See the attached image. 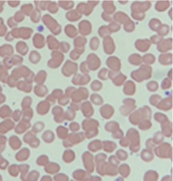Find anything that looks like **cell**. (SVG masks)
<instances>
[{"label": "cell", "instance_id": "8992f818", "mask_svg": "<svg viewBox=\"0 0 173 181\" xmlns=\"http://www.w3.org/2000/svg\"><path fill=\"white\" fill-rule=\"evenodd\" d=\"M30 127V124L28 123L27 121H23L20 123L19 125H18L15 129V132L18 134H23L28 128Z\"/></svg>", "mask_w": 173, "mask_h": 181}, {"label": "cell", "instance_id": "30bf717a", "mask_svg": "<svg viewBox=\"0 0 173 181\" xmlns=\"http://www.w3.org/2000/svg\"><path fill=\"white\" fill-rule=\"evenodd\" d=\"M36 137V134H34L32 131H28L25 135L23 136V141L24 143L28 145L29 143Z\"/></svg>", "mask_w": 173, "mask_h": 181}, {"label": "cell", "instance_id": "2e32d148", "mask_svg": "<svg viewBox=\"0 0 173 181\" xmlns=\"http://www.w3.org/2000/svg\"><path fill=\"white\" fill-rule=\"evenodd\" d=\"M41 129H43V127H42V125L40 124H36L33 128L32 129V131L34 133V134H37L39 132H40L41 131Z\"/></svg>", "mask_w": 173, "mask_h": 181}, {"label": "cell", "instance_id": "44dd1931", "mask_svg": "<svg viewBox=\"0 0 173 181\" xmlns=\"http://www.w3.org/2000/svg\"><path fill=\"white\" fill-rule=\"evenodd\" d=\"M6 145H0V153H2L5 150Z\"/></svg>", "mask_w": 173, "mask_h": 181}, {"label": "cell", "instance_id": "9c48e42d", "mask_svg": "<svg viewBox=\"0 0 173 181\" xmlns=\"http://www.w3.org/2000/svg\"><path fill=\"white\" fill-rule=\"evenodd\" d=\"M49 163L48 157L46 155H41L39 156L36 160V164L38 166L45 167Z\"/></svg>", "mask_w": 173, "mask_h": 181}, {"label": "cell", "instance_id": "d6986e66", "mask_svg": "<svg viewBox=\"0 0 173 181\" xmlns=\"http://www.w3.org/2000/svg\"><path fill=\"white\" fill-rule=\"evenodd\" d=\"M40 181H52V180L51 177L48 176V175H45L41 178Z\"/></svg>", "mask_w": 173, "mask_h": 181}, {"label": "cell", "instance_id": "7402d4cb", "mask_svg": "<svg viewBox=\"0 0 173 181\" xmlns=\"http://www.w3.org/2000/svg\"><path fill=\"white\" fill-rule=\"evenodd\" d=\"M4 96L0 95V103H2V102H4Z\"/></svg>", "mask_w": 173, "mask_h": 181}, {"label": "cell", "instance_id": "277c9868", "mask_svg": "<svg viewBox=\"0 0 173 181\" xmlns=\"http://www.w3.org/2000/svg\"><path fill=\"white\" fill-rule=\"evenodd\" d=\"M29 170H30V165L27 164H22L19 165V174H20V180L22 181H23L26 176L29 172Z\"/></svg>", "mask_w": 173, "mask_h": 181}, {"label": "cell", "instance_id": "7c38bea8", "mask_svg": "<svg viewBox=\"0 0 173 181\" xmlns=\"http://www.w3.org/2000/svg\"><path fill=\"white\" fill-rule=\"evenodd\" d=\"M9 165L8 161L7 159H4L1 153H0V170H5L8 168Z\"/></svg>", "mask_w": 173, "mask_h": 181}, {"label": "cell", "instance_id": "603a6c76", "mask_svg": "<svg viewBox=\"0 0 173 181\" xmlns=\"http://www.w3.org/2000/svg\"><path fill=\"white\" fill-rule=\"evenodd\" d=\"M0 181H2V177L1 174H0Z\"/></svg>", "mask_w": 173, "mask_h": 181}, {"label": "cell", "instance_id": "8fae6325", "mask_svg": "<svg viewBox=\"0 0 173 181\" xmlns=\"http://www.w3.org/2000/svg\"><path fill=\"white\" fill-rule=\"evenodd\" d=\"M42 138L46 143H51L54 141V136L50 132H46L42 136Z\"/></svg>", "mask_w": 173, "mask_h": 181}, {"label": "cell", "instance_id": "ffe728a7", "mask_svg": "<svg viewBox=\"0 0 173 181\" xmlns=\"http://www.w3.org/2000/svg\"><path fill=\"white\" fill-rule=\"evenodd\" d=\"M20 113L18 111H16V112L14 113L13 114V117L14 118V120L15 121H18L19 120V118L20 117Z\"/></svg>", "mask_w": 173, "mask_h": 181}, {"label": "cell", "instance_id": "ac0fdd59", "mask_svg": "<svg viewBox=\"0 0 173 181\" xmlns=\"http://www.w3.org/2000/svg\"><path fill=\"white\" fill-rule=\"evenodd\" d=\"M7 138L4 135H0V145H6Z\"/></svg>", "mask_w": 173, "mask_h": 181}, {"label": "cell", "instance_id": "3957f363", "mask_svg": "<svg viewBox=\"0 0 173 181\" xmlns=\"http://www.w3.org/2000/svg\"><path fill=\"white\" fill-rule=\"evenodd\" d=\"M14 127V124L10 120H6L0 124V135H4Z\"/></svg>", "mask_w": 173, "mask_h": 181}, {"label": "cell", "instance_id": "5bb4252c", "mask_svg": "<svg viewBox=\"0 0 173 181\" xmlns=\"http://www.w3.org/2000/svg\"><path fill=\"white\" fill-rule=\"evenodd\" d=\"M40 144V140L36 137L34 138L30 143L28 145L31 147V148H33V149H36L37 148L39 145Z\"/></svg>", "mask_w": 173, "mask_h": 181}, {"label": "cell", "instance_id": "e0dca14e", "mask_svg": "<svg viewBox=\"0 0 173 181\" xmlns=\"http://www.w3.org/2000/svg\"><path fill=\"white\" fill-rule=\"evenodd\" d=\"M23 108H25V109H26V108H28V105L30 104V103H31V100L29 98H25V99H24V101H23Z\"/></svg>", "mask_w": 173, "mask_h": 181}, {"label": "cell", "instance_id": "9a60e30c", "mask_svg": "<svg viewBox=\"0 0 173 181\" xmlns=\"http://www.w3.org/2000/svg\"><path fill=\"white\" fill-rule=\"evenodd\" d=\"M32 117V111L31 110L27 109L24 112V121L28 122V120Z\"/></svg>", "mask_w": 173, "mask_h": 181}, {"label": "cell", "instance_id": "4fadbf2b", "mask_svg": "<svg viewBox=\"0 0 173 181\" xmlns=\"http://www.w3.org/2000/svg\"><path fill=\"white\" fill-rule=\"evenodd\" d=\"M10 113V110H9V108L7 106H4L0 110V116L2 117H8Z\"/></svg>", "mask_w": 173, "mask_h": 181}, {"label": "cell", "instance_id": "52a82bcc", "mask_svg": "<svg viewBox=\"0 0 173 181\" xmlns=\"http://www.w3.org/2000/svg\"><path fill=\"white\" fill-rule=\"evenodd\" d=\"M8 172L9 175L14 178L18 177L19 174V165L16 164H13L9 165L8 167Z\"/></svg>", "mask_w": 173, "mask_h": 181}, {"label": "cell", "instance_id": "5b68a950", "mask_svg": "<svg viewBox=\"0 0 173 181\" xmlns=\"http://www.w3.org/2000/svg\"><path fill=\"white\" fill-rule=\"evenodd\" d=\"M45 171L49 174H54L59 170V165L54 163H49L44 168Z\"/></svg>", "mask_w": 173, "mask_h": 181}, {"label": "cell", "instance_id": "7a4b0ae2", "mask_svg": "<svg viewBox=\"0 0 173 181\" xmlns=\"http://www.w3.org/2000/svg\"><path fill=\"white\" fill-rule=\"evenodd\" d=\"M8 144L13 150H18L22 147V142L17 136H11L8 139Z\"/></svg>", "mask_w": 173, "mask_h": 181}, {"label": "cell", "instance_id": "6da1fadb", "mask_svg": "<svg viewBox=\"0 0 173 181\" xmlns=\"http://www.w3.org/2000/svg\"><path fill=\"white\" fill-rule=\"evenodd\" d=\"M30 150L27 147H23L20 149L15 154V159L19 162H26L29 159Z\"/></svg>", "mask_w": 173, "mask_h": 181}, {"label": "cell", "instance_id": "ba28073f", "mask_svg": "<svg viewBox=\"0 0 173 181\" xmlns=\"http://www.w3.org/2000/svg\"><path fill=\"white\" fill-rule=\"evenodd\" d=\"M40 177V173L36 170H33L28 172L23 181H38Z\"/></svg>", "mask_w": 173, "mask_h": 181}]
</instances>
